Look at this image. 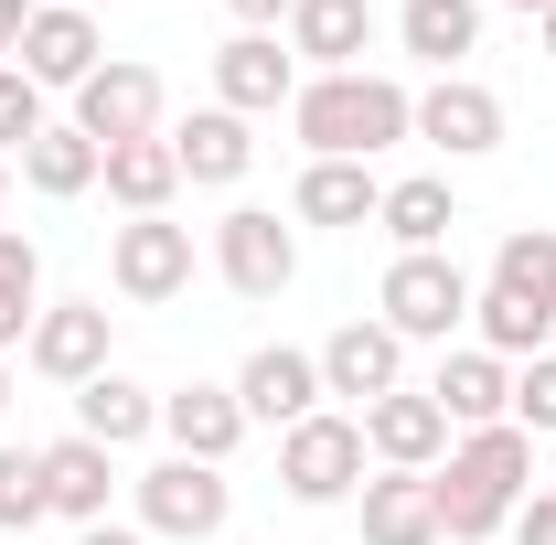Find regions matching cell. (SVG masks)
Listing matches in <instances>:
<instances>
[{"label":"cell","instance_id":"6da1fadb","mask_svg":"<svg viewBox=\"0 0 556 545\" xmlns=\"http://www.w3.org/2000/svg\"><path fill=\"white\" fill-rule=\"evenodd\" d=\"M289 129H300V150L311 161H375V150H396V139H417V97L396 86V75H311L300 97H289Z\"/></svg>","mask_w":556,"mask_h":545},{"label":"cell","instance_id":"7a4b0ae2","mask_svg":"<svg viewBox=\"0 0 556 545\" xmlns=\"http://www.w3.org/2000/svg\"><path fill=\"white\" fill-rule=\"evenodd\" d=\"M525 481H535V439L503 417V428H471L460 449H450V471H428L439 492V535L450 545H482L514 524V503H525Z\"/></svg>","mask_w":556,"mask_h":545},{"label":"cell","instance_id":"3957f363","mask_svg":"<svg viewBox=\"0 0 556 545\" xmlns=\"http://www.w3.org/2000/svg\"><path fill=\"white\" fill-rule=\"evenodd\" d=\"M364 417H300V428H278V481H289V503H343L364 492Z\"/></svg>","mask_w":556,"mask_h":545},{"label":"cell","instance_id":"277c9868","mask_svg":"<svg viewBox=\"0 0 556 545\" xmlns=\"http://www.w3.org/2000/svg\"><path fill=\"white\" fill-rule=\"evenodd\" d=\"M225 514H236V492H225V471L214 460H150L139 471V535H182V545H204L225 535Z\"/></svg>","mask_w":556,"mask_h":545},{"label":"cell","instance_id":"5b68a950","mask_svg":"<svg viewBox=\"0 0 556 545\" xmlns=\"http://www.w3.org/2000/svg\"><path fill=\"white\" fill-rule=\"evenodd\" d=\"M108 278H118V300H139V310L182 300V289H193V225H172V214H129V225L108 236Z\"/></svg>","mask_w":556,"mask_h":545},{"label":"cell","instance_id":"8992f818","mask_svg":"<svg viewBox=\"0 0 556 545\" xmlns=\"http://www.w3.org/2000/svg\"><path fill=\"white\" fill-rule=\"evenodd\" d=\"M471 300H482V289L450 268V257H396V268H386V332L396 342H450L471 321Z\"/></svg>","mask_w":556,"mask_h":545},{"label":"cell","instance_id":"52a82bcc","mask_svg":"<svg viewBox=\"0 0 556 545\" xmlns=\"http://www.w3.org/2000/svg\"><path fill=\"white\" fill-rule=\"evenodd\" d=\"M214 268H225L236 300H278V289L300 278V236H289L268 204H236L225 225H214Z\"/></svg>","mask_w":556,"mask_h":545},{"label":"cell","instance_id":"ba28073f","mask_svg":"<svg viewBox=\"0 0 556 545\" xmlns=\"http://www.w3.org/2000/svg\"><path fill=\"white\" fill-rule=\"evenodd\" d=\"M33 375L43 385H97L108 375V300H54V310H33Z\"/></svg>","mask_w":556,"mask_h":545},{"label":"cell","instance_id":"9c48e42d","mask_svg":"<svg viewBox=\"0 0 556 545\" xmlns=\"http://www.w3.org/2000/svg\"><path fill=\"white\" fill-rule=\"evenodd\" d=\"M75 129L97 139V150L161 139V75H150V65H97L86 86H75Z\"/></svg>","mask_w":556,"mask_h":545},{"label":"cell","instance_id":"30bf717a","mask_svg":"<svg viewBox=\"0 0 556 545\" xmlns=\"http://www.w3.org/2000/svg\"><path fill=\"white\" fill-rule=\"evenodd\" d=\"M417 139L450 150V161H482V150H503V97H492L482 75H439L417 97Z\"/></svg>","mask_w":556,"mask_h":545},{"label":"cell","instance_id":"8fae6325","mask_svg":"<svg viewBox=\"0 0 556 545\" xmlns=\"http://www.w3.org/2000/svg\"><path fill=\"white\" fill-rule=\"evenodd\" d=\"M300 97V54L278 43V33H236L225 54H214V107H236V118H268Z\"/></svg>","mask_w":556,"mask_h":545},{"label":"cell","instance_id":"7c38bea8","mask_svg":"<svg viewBox=\"0 0 556 545\" xmlns=\"http://www.w3.org/2000/svg\"><path fill=\"white\" fill-rule=\"evenodd\" d=\"M236 407H247V428H257V417H268V428H300V417H321V353L257 342V353H247V375H236Z\"/></svg>","mask_w":556,"mask_h":545},{"label":"cell","instance_id":"4fadbf2b","mask_svg":"<svg viewBox=\"0 0 556 545\" xmlns=\"http://www.w3.org/2000/svg\"><path fill=\"white\" fill-rule=\"evenodd\" d=\"M364 449L386 460V471H439V449H450V417L428 385H396V396H375L364 407Z\"/></svg>","mask_w":556,"mask_h":545},{"label":"cell","instance_id":"5bb4252c","mask_svg":"<svg viewBox=\"0 0 556 545\" xmlns=\"http://www.w3.org/2000/svg\"><path fill=\"white\" fill-rule=\"evenodd\" d=\"M407 385V342L386 332V321H343V332L321 342V396H396Z\"/></svg>","mask_w":556,"mask_h":545},{"label":"cell","instance_id":"9a60e30c","mask_svg":"<svg viewBox=\"0 0 556 545\" xmlns=\"http://www.w3.org/2000/svg\"><path fill=\"white\" fill-rule=\"evenodd\" d=\"M11 65L33 75V86H43V97H54V86H86V75L108 65V43H97V22H86V11H33V22H22V54H11Z\"/></svg>","mask_w":556,"mask_h":545},{"label":"cell","instance_id":"2e32d148","mask_svg":"<svg viewBox=\"0 0 556 545\" xmlns=\"http://www.w3.org/2000/svg\"><path fill=\"white\" fill-rule=\"evenodd\" d=\"M439 417L450 428H503L514 417V364L503 353H482V342H460V353H439Z\"/></svg>","mask_w":556,"mask_h":545},{"label":"cell","instance_id":"e0dca14e","mask_svg":"<svg viewBox=\"0 0 556 545\" xmlns=\"http://www.w3.org/2000/svg\"><path fill=\"white\" fill-rule=\"evenodd\" d=\"M161 439L182 449V460H236V439H247V407H236V385H172L161 396Z\"/></svg>","mask_w":556,"mask_h":545},{"label":"cell","instance_id":"ac0fdd59","mask_svg":"<svg viewBox=\"0 0 556 545\" xmlns=\"http://www.w3.org/2000/svg\"><path fill=\"white\" fill-rule=\"evenodd\" d=\"M11 161H22V182H33L43 204H75V193H97V172H108V150L75 129V118H43V129L22 139Z\"/></svg>","mask_w":556,"mask_h":545},{"label":"cell","instance_id":"d6986e66","mask_svg":"<svg viewBox=\"0 0 556 545\" xmlns=\"http://www.w3.org/2000/svg\"><path fill=\"white\" fill-rule=\"evenodd\" d=\"M364 43H375V0H300L289 11V54L311 75H353Z\"/></svg>","mask_w":556,"mask_h":545},{"label":"cell","instance_id":"ffe728a7","mask_svg":"<svg viewBox=\"0 0 556 545\" xmlns=\"http://www.w3.org/2000/svg\"><path fill=\"white\" fill-rule=\"evenodd\" d=\"M172 161H182V182H247V161H257V129L236 118V107H193L182 129H172Z\"/></svg>","mask_w":556,"mask_h":545},{"label":"cell","instance_id":"44dd1931","mask_svg":"<svg viewBox=\"0 0 556 545\" xmlns=\"http://www.w3.org/2000/svg\"><path fill=\"white\" fill-rule=\"evenodd\" d=\"M108 481H118V449L97 439H43V503L65 524H108Z\"/></svg>","mask_w":556,"mask_h":545},{"label":"cell","instance_id":"7402d4cb","mask_svg":"<svg viewBox=\"0 0 556 545\" xmlns=\"http://www.w3.org/2000/svg\"><path fill=\"white\" fill-rule=\"evenodd\" d=\"M375 225L396 236V257H439V246H450V225H460V193H450L439 172H407V182H386Z\"/></svg>","mask_w":556,"mask_h":545},{"label":"cell","instance_id":"603a6c76","mask_svg":"<svg viewBox=\"0 0 556 545\" xmlns=\"http://www.w3.org/2000/svg\"><path fill=\"white\" fill-rule=\"evenodd\" d=\"M375 204H386L375 161H311L289 193V225H375Z\"/></svg>","mask_w":556,"mask_h":545},{"label":"cell","instance_id":"cb8c5ba5","mask_svg":"<svg viewBox=\"0 0 556 545\" xmlns=\"http://www.w3.org/2000/svg\"><path fill=\"white\" fill-rule=\"evenodd\" d=\"M161 428V396L129 385V375H97V385H75V439H97V449H139Z\"/></svg>","mask_w":556,"mask_h":545},{"label":"cell","instance_id":"d4e9b609","mask_svg":"<svg viewBox=\"0 0 556 545\" xmlns=\"http://www.w3.org/2000/svg\"><path fill=\"white\" fill-rule=\"evenodd\" d=\"M396 43H407L417 65L460 75V54H482V0H407L396 11Z\"/></svg>","mask_w":556,"mask_h":545},{"label":"cell","instance_id":"484cf974","mask_svg":"<svg viewBox=\"0 0 556 545\" xmlns=\"http://www.w3.org/2000/svg\"><path fill=\"white\" fill-rule=\"evenodd\" d=\"M364 545H439V492H428V471L364 481Z\"/></svg>","mask_w":556,"mask_h":545},{"label":"cell","instance_id":"4316f807","mask_svg":"<svg viewBox=\"0 0 556 545\" xmlns=\"http://www.w3.org/2000/svg\"><path fill=\"white\" fill-rule=\"evenodd\" d=\"M97 182H108L129 214H172V193H182V161H172V139H118Z\"/></svg>","mask_w":556,"mask_h":545},{"label":"cell","instance_id":"83f0119b","mask_svg":"<svg viewBox=\"0 0 556 545\" xmlns=\"http://www.w3.org/2000/svg\"><path fill=\"white\" fill-rule=\"evenodd\" d=\"M492 289L556 321V225H514V236H503V257H492Z\"/></svg>","mask_w":556,"mask_h":545},{"label":"cell","instance_id":"f1b7e54d","mask_svg":"<svg viewBox=\"0 0 556 545\" xmlns=\"http://www.w3.org/2000/svg\"><path fill=\"white\" fill-rule=\"evenodd\" d=\"M471 332H482V353H503V364H535L556 321L525 310V300H503V289H482V300H471Z\"/></svg>","mask_w":556,"mask_h":545},{"label":"cell","instance_id":"f546056e","mask_svg":"<svg viewBox=\"0 0 556 545\" xmlns=\"http://www.w3.org/2000/svg\"><path fill=\"white\" fill-rule=\"evenodd\" d=\"M43 514V449H0V535H33Z\"/></svg>","mask_w":556,"mask_h":545},{"label":"cell","instance_id":"4dcf8cb0","mask_svg":"<svg viewBox=\"0 0 556 545\" xmlns=\"http://www.w3.org/2000/svg\"><path fill=\"white\" fill-rule=\"evenodd\" d=\"M33 129H43V86H33L22 65H0V161H11Z\"/></svg>","mask_w":556,"mask_h":545},{"label":"cell","instance_id":"1f68e13d","mask_svg":"<svg viewBox=\"0 0 556 545\" xmlns=\"http://www.w3.org/2000/svg\"><path fill=\"white\" fill-rule=\"evenodd\" d=\"M514 428H525V439H546V428H556V353H535V364L514 375Z\"/></svg>","mask_w":556,"mask_h":545},{"label":"cell","instance_id":"d6a6232c","mask_svg":"<svg viewBox=\"0 0 556 545\" xmlns=\"http://www.w3.org/2000/svg\"><path fill=\"white\" fill-rule=\"evenodd\" d=\"M33 289H43V246L0 225V300H33Z\"/></svg>","mask_w":556,"mask_h":545},{"label":"cell","instance_id":"836d02e7","mask_svg":"<svg viewBox=\"0 0 556 545\" xmlns=\"http://www.w3.org/2000/svg\"><path fill=\"white\" fill-rule=\"evenodd\" d=\"M514 545H556V492H525L514 503Z\"/></svg>","mask_w":556,"mask_h":545},{"label":"cell","instance_id":"e575fe53","mask_svg":"<svg viewBox=\"0 0 556 545\" xmlns=\"http://www.w3.org/2000/svg\"><path fill=\"white\" fill-rule=\"evenodd\" d=\"M33 310H43V300H0V353H11V342H33Z\"/></svg>","mask_w":556,"mask_h":545},{"label":"cell","instance_id":"d590c367","mask_svg":"<svg viewBox=\"0 0 556 545\" xmlns=\"http://www.w3.org/2000/svg\"><path fill=\"white\" fill-rule=\"evenodd\" d=\"M22 22H33V0H0V65L22 54Z\"/></svg>","mask_w":556,"mask_h":545},{"label":"cell","instance_id":"8d00e7d4","mask_svg":"<svg viewBox=\"0 0 556 545\" xmlns=\"http://www.w3.org/2000/svg\"><path fill=\"white\" fill-rule=\"evenodd\" d=\"M289 11H300V0H236V22H247V33H268V22H289Z\"/></svg>","mask_w":556,"mask_h":545},{"label":"cell","instance_id":"74e56055","mask_svg":"<svg viewBox=\"0 0 556 545\" xmlns=\"http://www.w3.org/2000/svg\"><path fill=\"white\" fill-rule=\"evenodd\" d=\"M75 545H150V535H139V524H86Z\"/></svg>","mask_w":556,"mask_h":545},{"label":"cell","instance_id":"f35d334b","mask_svg":"<svg viewBox=\"0 0 556 545\" xmlns=\"http://www.w3.org/2000/svg\"><path fill=\"white\" fill-rule=\"evenodd\" d=\"M503 11H525V22H546V11H556V0H503Z\"/></svg>","mask_w":556,"mask_h":545},{"label":"cell","instance_id":"ab89813d","mask_svg":"<svg viewBox=\"0 0 556 545\" xmlns=\"http://www.w3.org/2000/svg\"><path fill=\"white\" fill-rule=\"evenodd\" d=\"M33 11H86V0H33Z\"/></svg>","mask_w":556,"mask_h":545},{"label":"cell","instance_id":"60d3db41","mask_svg":"<svg viewBox=\"0 0 556 545\" xmlns=\"http://www.w3.org/2000/svg\"><path fill=\"white\" fill-rule=\"evenodd\" d=\"M535 33H546V54H556V11H546V22H535Z\"/></svg>","mask_w":556,"mask_h":545},{"label":"cell","instance_id":"b9f144b4","mask_svg":"<svg viewBox=\"0 0 556 545\" xmlns=\"http://www.w3.org/2000/svg\"><path fill=\"white\" fill-rule=\"evenodd\" d=\"M0 204H11V161H0Z\"/></svg>","mask_w":556,"mask_h":545},{"label":"cell","instance_id":"7bdbcfd3","mask_svg":"<svg viewBox=\"0 0 556 545\" xmlns=\"http://www.w3.org/2000/svg\"><path fill=\"white\" fill-rule=\"evenodd\" d=\"M0 407H11V375H0Z\"/></svg>","mask_w":556,"mask_h":545}]
</instances>
